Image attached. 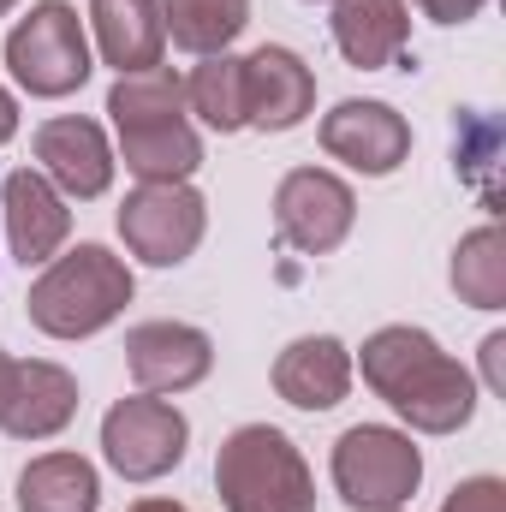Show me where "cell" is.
<instances>
[{"label":"cell","mask_w":506,"mask_h":512,"mask_svg":"<svg viewBox=\"0 0 506 512\" xmlns=\"http://www.w3.org/2000/svg\"><path fill=\"white\" fill-rule=\"evenodd\" d=\"M364 382L376 387V399H387L411 429L423 435H453L477 417V382L459 358H447L423 328H376L358 352Z\"/></svg>","instance_id":"cell-1"},{"label":"cell","mask_w":506,"mask_h":512,"mask_svg":"<svg viewBox=\"0 0 506 512\" xmlns=\"http://www.w3.org/2000/svg\"><path fill=\"white\" fill-rule=\"evenodd\" d=\"M453 292L471 310H506V233L495 221L459 239V251H453Z\"/></svg>","instance_id":"cell-21"},{"label":"cell","mask_w":506,"mask_h":512,"mask_svg":"<svg viewBox=\"0 0 506 512\" xmlns=\"http://www.w3.org/2000/svg\"><path fill=\"white\" fill-rule=\"evenodd\" d=\"M423 483V453L387 423H358L334 441V489L352 512H399Z\"/></svg>","instance_id":"cell-5"},{"label":"cell","mask_w":506,"mask_h":512,"mask_svg":"<svg viewBox=\"0 0 506 512\" xmlns=\"http://www.w3.org/2000/svg\"><path fill=\"white\" fill-rule=\"evenodd\" d=\"M6 66H12V78L30 90V96H42V102H60V96H72V90H84L90 84V42H84V24H78V12L66 6V0H42V6H30L18 24H12V36H6Z\"/></svg>","instance_id":"cell-4"},{"label":"cell","mask_w":506,"mask_h":512,"mask_svg":"<svg viewBox=\"0 0 506 512\" xmlns=\"http://www.w3.org/2000/svg\"><path fill=\"white\" fill-rule=\"evenodd\" d=\"M191 447V423L179 405L155 399V393H137V399H120L108 417H102V453L108 465L126 477V483H155L167 477Z\"/></svg>","instance_id":"cell-6"},{"label":"cell","mask_w":506,"mask_h":512,"mask_svg":"<svg viewBox=\"0 0 506 512\" xmlns=\"http://www.w3.org/2000/svg\"><path fill=\"white\" fill-rule=\"evenodd\" d=\"M274 393L298 411H334L352 393V352L334 334H304L274 358Z\"/></svg>","instance_id":"cell-15"},{"label":"cell","mask_w":506,"mask_h":512,"mask_svg":"<svg viewBox=\"0 0 506 512\" xmlns=\"http://www.w3.org/2000/svg\"><path fill=\"white\" fill-rule=\"evenodd\" d=\"M90 24H96L102 60H108L120 78L161 66V48H167L161 0H90Z\"/></svg>","instance_id":"cell-16"},{"label":"cell","mask_w":506,"mask_h":512,"mask_svg":"<svg viewBox=\"0 0 506 512\" xmlns=\"http://www.w3.org/2000/svg\"><path fill=\"white\" fill-rule=\"evenodd\" d=\"M12 364H18V358L0 352V411H6V393H12Z\"/></svg>","instance_id":"cell-28"},{"label":"cell","mask_w":506,"mask_h":512,"mask_svg":"<svg viewBox=\"0 0 506 512\" xmlns=\"http://www.w3.org/2000/svg\"><path fill=\"white\" fill-rule=\"evenodd\" d=\"M18 137V102L6 96V84H0V143H12Z\"/></svg>","instance_id":"cell-27"},{"label":"cell","mask_w":506,"mask_h":512,"mask_svg":"<svg viewBox=\"0 0 506 512\" xmlns=\"http://www.w3.org/2000/svg\"><path fill=\"white\" fill-rule=\"evenodd\" d=\"M0 203H6V209H0V215H6V245H12V256H18L24 268L60 256L66 233H72V209H66V197H60L42 173L18 167V173L6 179Z\"/></svg>","instance_id":"cell-13"},{"label":"cell","mask_w":506,"mask_h":512,"mask_svg":"<svg viewBox=\"0 0 506 512\" xmlns=\"http://www.w3.org/2000/svg\"><path fill=\"white\" fill-rule=\"evenodd\" d=\"M131 292H137L131 268L108 245H78V251L54 256L36 274V286L24 298V316L48 340H90V334H102L126 310Z\"/></svg>","instance_id":"cell-2"},{"label":"cell","mask_w":506,"mask_h":512,"mask_svg":"<svg viewBox=\"0 0 506 512\" xmlns=\"http://www.w3.org/2000/svg\"><path fill=\"white\" fill-rule=\"evenodd\" d=\"M203 227H209V203L191 191V179H179V185H137L120 203V239L149 268H179L203 245Z\"/></svg>","instance_id":"cell-8"},{"label":"cell","mask_w":506,"mask_h":512,"mask_svg":"<svg viewBox=\"0 0 506 512\" xmlns=\"http://www.w3.org/2000/svg\"><path fill=\"white\" fill-rule=\"evenodd\" d=\"M399 512H405V507H399Z\"/></svg>","instance_id":"cell-31"},{"label":"cell","mask_w":506,"mask_h":512,"mask_svg":"<svg viewBox=\"0 0 506 512\" xmlns=\"http://www.w3.org/2000/svg\"><path fill=\"white\" fill-rule=\"evenodd\" d=\"M36 161H42V179L60 191V197H102L114 185V149H108V131L84 114H60V120H42L36 126Z\"/></svg>","instance_id":"cell-9"},{"label":"cell","mask_w":506,"mask_h":512,"mask_svg":"<svg viewBox=\"0 0 506 512\" xmlns=\"http://www.w3.org/2000/svg\"><path fill=\"white\" fill-rule=\"evenodd\" d=\"M102 477L84 453H42L18 471V512H96Z\"/></svg>","instance_id":"cell-18"},{"label":"cell","mask_w":506,"mask_h":512,"mask_svg":"<svg viewBox=\"0 0 506 512\" xmlns=\"http://www.w3.org/2000/svg\"><path fill=\"white\" fill-rule=\"evenodd\" d=\"M120 161H126V173H137V185H179L203 167V137L185 120L131 126L120 131Z\"/></svg>","instance_id":"cell-19"},{"label":"cell","mask_w":506,"mask_h":512,"mask_svg":"<svg viewBox=\"0 0 506 512\" xmlns=\"http://www.w3.org/2000/svg\"><path fill=\"white\" fill-rule=\"evenodd\" d=\"M131 512H185V507H179V501H137Z\"/></svg>","instance_id":"cell-29"},{"label":"cell","mask_w":506,"mask_h":512,"mask_svg":"<svg viewBox=\"0 0 506 512\" xmlns=\"http://www.w3.org/2000/svg\"><path fill=\"white\" fill-rule=\"evenodd\" d=\"M108 114L114 126H161V120H185V84L167 72V66H149V72H131L108 90Z\"/></svg>","instance_id":"cell-23"},{"label":"cell","mask_w":506,"mask_h":512,"mask_svg":"<svg viewBox=\"0 0 506 512\" xmlns=\"http://www.w3.org/2000/svg\"><path fill=\"white\" fill-rule=\"evenodd\" d=\"M12 6H18V0H0V18H6V12H12Z\"/></svg>","instance_id":"cell-30"},{"label":"cell","mask_w":506,"mask_h":512,"mask_svg":"<svg viewBox=\"0 0 506 512\" xmlns=\"http://www.w3.org/2000/svg\"><path fill=\"white\" fill-rule=\"evenodd\" d=\"M251 24V0H161V30L185 54H227Z\"/></svg>","instance_id":"cell-20"},{"label":"cell","mask_w":506,"mask_h":512,"mask_svg":"<svg viewBox=\"0 0 506 512\" xmlns=\"http://www.w3.org/2000/svg\"><path fill=\"white\" fill-rule=\"evenodd\" d=\"M126 370L143 393H185L215 370V346L191 322H137L126 334Z\"/></svg>","instance_id":"cell-10"},{"label":"cell","mask_w":506,"mask_h":512,"mask_svg":"<svg viewBox=\"0 0 506 512\" xmlns=\"http://www.w3.org/2000/svg\"><path fill=\"white\" fill-rule=\"evenodd\" d=\"M352 221H358V197L328 167H292L274 185V233L292 251H304V256L340 251L346 233H352Z\"/></svg>","instance_id":"cell-7"},{"label":"cell","mask_w":506,"mask_h":512,"mask_svg":"<svg viewBox=\"0 0 506 512\" xmlns=\"http://www.w3.org/2000/svg\"><path fill=\"white\" fill-rule=\"evenodd\" d=\"M215 489L227 512H316V483L304 453L268 423H245L221 441Z\"/></svg>","instance_id":"cell-3"},{"label":"cell","mask_w":506,"mask_h":512,"mask_svg":"<svg viewBox=\"0 0 506 512\" xmlns=\"http://www.w3.org/2000/svg\"><path fill=\"white\" fill-rule=\"evenodd\" d=\"M506 334H489V340H483V376H489V387H495V393H501L506 387Z\"/></svg>","instance_id":"cell-26"},{"label":"cell","mask_w":506,"mask_h":512,"mask_svg":"<svg viewBox=\"0 0 506 512\" xmlns=\"http://www.w3.org/2000/svg\"><path fill=\"white\" fill-rule=\"evenodd\" d=\"M185 108L209 131H245V60L233 54H209L191 78H185Z\"/></svg>","instance_id":"cell-22"},{"label":"cell","mask_w":506,"mask_h":512,"mask_svg":"<svg viewBox=\"0 0 506 512\" xmlns=\"http://www.w3.org/2000/svg\"><path fill=\"white\" fill-rule=\"evenodd\" d=\"M322 149L334 161H346L352 173H364V179H387L411 155V126L387 102H340L322 120Z\"/></svg>","instance_id":"cell-11"},{"label":"cell","mask_w":506,"mask_h":512,"mask_svg":"<svg viewBox=\"0 0 506 512\" xmlns=\"http://www.w3.org/2000/svg\"><path fill=\"white\" fill-rule=\"evenodd\" d=\"M310 108H316V72L292 48L262 42L245 60V126L292 131V126H304Z\"/></svg>","instance_id":"cell-12"},{"label":"cell","mask_w":506,"mask_h":512,"mask_svg":"<svg viewBox=\"0 0 506 512\" xmlns=\"http://www.w3.org/2000/svg\"><path fill=\"white\" fill-rule=\"evenodd\" d=\"M423 6V18H435V24H471L489 0H417Z\"/></svg>","instance_id":"cell-25"},{"label":"cell","mask_w":506,"mask_h":512,"mask_svg":"<svg viewBox=\"0 0 506 512\" xmlns=\"http://www.w3.org/2000/svg\"><path fill=\"white\" fill-rule=\"evenodd\" d=\"M441 512H506V483L501 477H471L441 501Z\"/></svg>","instance_id":"cell-24"},{"label":"cell","mask_w":506,"mask_h":512,"mask_svg":"<svg viewBox=\"0 0 506 512\" xmlns=\"http://www.w3.org/2000/svg\"><path fill=\"white\" fill-rule=\"evenodd\" d=\"M334 42L358 72H381L411 42L405 0H334Z\"/></svg>","instance_id":"cell-17"},{"label":"cell","mask_w":506,"mask_h":512,"mask_svg":"<svg viewBox=\"0 0 506 512\" xmlns=\"http://www.w3.org/2000/svg\"><path fill=\"white\" fill-rule=\"evenodd\" d=\"M72 417H78V382H72V370H60L48 358L12 364V393H6V411H0V429L12 441H48Z\"/></svg>","instance_id":"cell-14"}]
</instances>
